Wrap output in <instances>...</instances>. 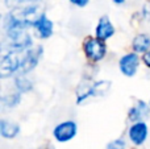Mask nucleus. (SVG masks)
<instances>
[{"instance_id":"1","label":"nucleus","mask_w":150,"mask_h":149,"mask_svg":"<svg viewBox=\"0 0 150 149\" xmlns=\"http://www.w3.org/2000/svg\"><path fill=\"white\" fill-rule=\"evenodd\" d=\"M24 50H8V53H3L0 62V74L1 78L11 77L15 73H20L21 60Z\"/></svg>"},{"instance_id":"2","label":"nucleus","mask_w":150,"mask_h":149,"mask_svg":"<svg viewBox=\"0 0 150 149\" xmlns=\"http://www.w3.org/2000/svg\"><path fill=\"white\" fill-rule=\"evenodd\" d=\"M111 87V82L108 81H98L95 83L86 84V86H79L76 91V102L83 103L86 100L95 96H103Z\"/></svg>"},{"instance_id":"3","label":"nucleus","mask_w":150,"mask_h":149,"mask_svg":"<svg viewBox=\"0 0 150 149\" xmlns=\"http://www.w3.org/2000/svg\"><path fill=\"white\" fill-rule=\"evenodd\" d=\"M83 50H84L87 58H90L93 62H98V61L103 60L105 57L107 46L103 40L98 38V37L96 38L95 37H90L83 44Z\"/></svg>"},{"instance_id":"4","label":"nucleus","mask_w":150,"mask_h":149,"mask_svg":"<svg viewBox=\"0 0 150 149\" xmlns=\"http://www.w3.org/2000/svg\"><path fill=\"white\" fill-rule=\"evenodd\" d=\"M42 54V48L36 46V48H29V49L23 52V60H21V69L20 74H26L30 70L36 67L38 63L40 57Z\"/></svg>"},{"instance_id":"5","label":"nucleus","mask_w":150,"mask_h":149,"mask_svg":"<svg viewBox=\"0 0 150 149\" xmlns=\"http://www.w3.org/2000/svg\"><path fill=\"white\" fill-rule=\"evenodd\" d=\"M76 123L69 120V121H63V123L58 124L57 127L53 131V136L57 141L59 143H66L70 141L71 139H74L75 135H76Z\"/></svg>"},{"instance_id":"6","label":"nucleus","mask_w":150,"mask_h":149,"mask_svg":"<svg viewBox=\"0 0 150 149\" xmlns=\"http://www.w3.org/2000/svg\"><path fill=\"white\" fill-rule=\"evenodd\" d=\"M120 70L124 75L127 77H133L138 70V65H140V58L136 53H129L125 54L124 57L120 60L119 62Z\"/></svg>"},{"instance_id":"7","label":"nucleus","mask_w":150,"mask_h":149,"mask_svg":"<svg viewBox=\"0 0 150 149\" xmlns=\"http://www.w3.org/2000/svg\"><path fill=\"white\" fill-rule=\"evenodd\" d=\"M148 126L144 121H136L129 128V139L134 145H142L148 137Z\"/></svg>"},{"instance_id":"8","label":"nucleus","mask_w":150,"mask_h":149,"mask_svg":"<svg viewBox=\"0 0 150 149\" xmlns=\"http://www.w3.org/2000/svg\"><path fill=\"white\" fill-rule=\"evenodd\" d=\"M95 34L98 38L103 40V41L108 40L109 37H112L115 34V28H113V25H112V23L109 21L108 16H103V17L99 20L98 26H96V29H95Z\"/></svg>"},{"instance_id":"9","label":"nucleus","mask_w":150,"mask_h":149,"mask_svg":"<svg viewBox=\"0 0 150 149\" xmlns=\"http://www.w3.org/2000/svg\"><path fill=\"white\" fill-rule=\"evenodd\" d=\"M146 116H149V107L142 100L137 102V104L130 108V111H129V120L134 121V123L136 121H141Z\"/></svg>"},{"instance_id":"10","label":"nucleus","mask_w":150,"mask_h":149,"mask_svg":"<svg viewBox=\"0 0 150 149\" xmlns=\"http://www.w3.org/2000/svg\"><path fill=\"white\" fill-rule=\"evenodd\" d=\"M34 28H36L37 33H38V36L41 37V38H47V37H50L52 33H53V23L46 17L45 13L42 15V17L36 23Z\"/></svg>"},{"instance_id":"11","label":"nucleus","mask_w":150,"mask_h":149,"mask_svg":"<svg viewBox=\"0 0 150 149\" xmlns=\"http://www.w3.org/2000/svg\"><path fill=\"white\" fill-rule=\"evenodd\" d=\"M20 132V128L16 123L12 121H7V120H1L0 121V133L4 139H13L16 137Z\"/></svg>"},{"instance_id":"12","label":"nucleus","mask_w":150,"mask_h":149,"mask_svg":"<svg viewBox=\"0 0 150 149\" xmlns=\"http://www.w3.org/2000/svg\"><path fill=\"white\" fill-rule=\"evenodd\" d=\"M133 49L134 52L137 53H146L150 48V37L145 33H141L137 34L133 40V44H132Z\"/></svg>"},{"instance_id":"13","label":"nucleus","mask_w":150,"mask_h":149,"mask_svg":"<svg viewBox=\"0 0 150 149\" xmlns=\"http://www.w3.org/2000/svg\"><path fill=\"white\" fill-rule=\"evenodd\" d=\"M16 86H17L18 91L25 92L32 89V82L28 78H25V74H20L16 79Z\"/></svg>"},{"instance_id":"14","label":"nucleus","mask_w":150,"mask_h":149,"mask_svg":"<svg viewBox=\"0 0 150 149\" xmlns=\"http://www.w3.org/2000/svg\"><path fill=\"white\" fill-rule=\"evenodd\" d=\"M18 102H20V95L18 94H12V95H8V96L3 98V103L7 107H15Z\"/></svg>"},{"instance_id":"15","label":"nucleus","mask_w":150,"mask_h":149,"mask_svg":"<svg viewBox=\"0 0 150 149\" xmlns=\"http://www.w3.org/2000/svg\"><path fill=\"white\" fill-rule=\"evenodd\" d=\"M125 141L121 139H117V140H113V141H111L108 145H107L105 149H125Z\"/></svg>"},{"instance_id":"16","label":"nucleus","mask_w":150,"mask_h":149,"mask_svg":"<svg viewBox=\"0 0 150 149\" xmlns=\"http://www.w3.org/2000/svg\"><path fill=\"white\" fill-rule=\"evenodd\" d=\"M90 0H70V3H73L74 5H78V7H84V5L88 4Z\"/></svg>"},{"instance_id":"17","label":"nucleus","mask_w":150,"mask_h":149,"mask_svg":"<svg viewBox=\"0 0 150 149\" xmlns=\"http://www.w3.org/2000/svg\"><path fill=\"white\" fill-rule=\"evenodd\" d=\"M142 60H144V62H145V65L148 66V67H150V50H148V52L144 54Z\"/></svg>"},{"instance_id":"18","label":"nucleus","mask_w":150,"mask_h":149,"mask_svg":"<svg viewBox=\"0 0 150 149\" xmlns=\"http://www.w3.org/2000/svg\"><path fill=\"white\" fill-rule=\"evenodd\" d=\"M144 16H145L146 20L150 21V4L145 5V8H144Z\"/></svg>"},{"instance_id":"19","label":"nucleus","mask_w":150,"mask_h":149,"mask_svg":"<svg viewBox=\"0 0 150 149\" xmlns=\"http://www.w3.org/2000/svg\"><path fill=\"white\" fill-rule=\"evenodd\" d=\"M18 3H21V4H24V3H30V1H38V0H17Z\"/></svg>"},{"instance_id":"20","label":"nucleus","mask_w":150,"mask_h":149,"mask_svg":"<svg viewBox=\"0 0 150 149\" xmlns=\"http://www.w3.org/2000/svg\"><path fill=\"white\" fill-rule=\"evenodd\" d=\"M124 1H125V0H113L115 4H122Z\"/></svg>"}]
</instances>
